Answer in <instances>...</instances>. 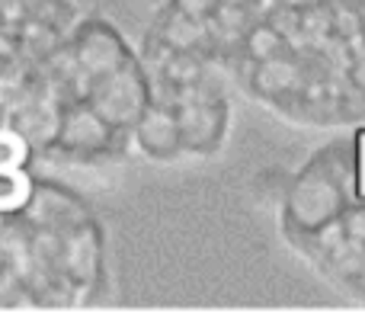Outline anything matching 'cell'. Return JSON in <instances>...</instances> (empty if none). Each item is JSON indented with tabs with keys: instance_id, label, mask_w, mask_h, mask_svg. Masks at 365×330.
<instances>
[{
	"instance_id": "cell-6",
	"label": "cell",
	"mask_w": 365,
	"mask_h": 330,
	"mask_svg": "<svg viewBox=\"0 0 365 330\" xmlns=\"http://www.w3.org/2000/svg\"><path fill=\"white\" fill-rule=\"evenodd\" d=\"M26 141L16 132H0V170H16L23 167L26 158Z\"/></svg>"
},
{
	"instance_id": "cell-7",
	"label": "cell",
	"mask_w": 365,
	"mask_h": 330,
	"mask_svg": "<svg viewBox=\"0 0 365 330\" xmlns=\"http://www.w3.org/2000/svg\"><path fill=\"white\" fill-rule=\"evenodd\" d=\"M272 4H289V0H272Z\"/></svg>"
},
{
	"instance_id": "cell-4",
	"label": "cell",
	"mask_w": 365,
	"mask_h": 330,
	"mask_svg": "<svg viewBox=\"0 0 365 330\" xmlns=\"http://www.w3.org/2000/svg\"><path fill=\"white\" fill-rule=\"evenodd\" d=\"M231 132L234 93L227 77L151 81V103L132 132V148L151 164H202L225 151Z\"/></svg>"
},
{
	"instance_id": "cell-5",
	"label": "cell",
	"mask_w": 365,
	"mask_h": 330,
	"mask_svg": "<svg viewBox=\"0 0 365 330\" xmlns=\"http://www.w3.org/2000/svg\"><path fill=\"white\" fill-rule=\"evenodd\" d=\"M32 199V183L23 173V167L16 170H0V215L6 212H23L26 202Z\"/></svg>"
},
{
	"instance_id": "cell-2",
	"label": "cell",
	"mask_w": 365,
	"mask_h": 330,
	"mask_svg": "<svg viewBox=\"0 0 365 330\" xmlns=\"http://www.w3.org/2000/svg\"><path fill=\"white\" fill-rule=\"evenodd\" d=\"M276 231L336 295L365 305V148L340 135L314 148L276 196Z\"/></svg>"
},
{
	"instance_id": "cell-3",
	"label": "cell",
	"mask_w": 365,
	"mask_h": 330,
	"mask_svg": "<svg viewBox=\"0 0 365 330\" xmlns=\"http://www.w3.org/2000/svg\"><path fill=\"white\" fill-rule=\"evenodd\" d=\"M272 0H160L141 42L151 81L227 77L240 45Z\"/></svg>"
},
{
	"instance_id": "cell-1",
	"label": "cell",
	"mask_w": 365,
	"mask_h": 330,
	"mask_svg": "<svg viewBox=\"0 0 365 330\" xmlns=\"http://www.w3.org/2000/svg\"><path fill=\"white\" fill-rule=\"evenodd\" d=\"M227 83L285 125H365V0L269 4L240 45Z\"/></svg>"
}]
</instances>
